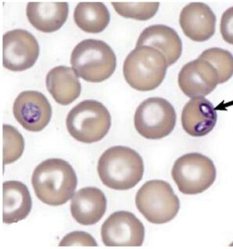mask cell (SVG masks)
Masks as SVG:
<instances>
[{"label": "cell", "mask_w": 233, "mask_h": 249, "mask_svg": "<svg viewBox=\"0 0 233 249\" xmlns=\"http://www.w3.org/2000/svg\"><path fill=\"white\" fill-rule=\"evenodd\" d=\"M107 199L102 190L85 187L74 194L71 204L72 217L83 226L97 223L107 210Z\"/></svg>", "instance_id": "cell-16"}, {"label": "cell", "mask_w": 233, "mask_h": 249, "mask_svg": "<svg viewBox=\"0 0 233 249\" xmlns=\"http://www.w3.org/2000/svg\"><path fill=\"white\" fill-rule=\"evenodd\" d=\"M213 161L198 153H187L174 162L171 171L173 180L181 193L195 195L210 188L216 179Z\"/></svg>", "instance_id": "cell-7"}, {"label": "cell", "mask_w": 233, "mask_h": 249, "mask_svg": "<svg viewBox=\"0 0 233 249\" xmlns=\"http://www.w3.org/2000/svg\"><path fill=\"white\" fill-rule=\"evenodd\" d=\"M32 208L29 189L18 181L2 184V222L16 223L27 218Z\"/></svg>", "instance_id": "cell-17"}, {"label": "cell", "mask_w": 233, "mask_h": 249, "mask_svg": "<svg viewBox=\"0 0 233 249\" xmlns=\"http://www.w3.org/2000/svg\"><path fill=\"white\" fill-rule=\"evenodd\" d=\"M66 125L74 139L90 144L105 137L111 126V117L101 102L85 100L70 111Z\"/></svg>", "instance_id": "cell-5"}, {"label": "cell", "mask_w": 233, "mask_h": 249, "mask_svg": "<svg viewBox=\"0 0 233 249\" xmlns=\"http://www.w3.org/2000/svg\"><path fill=\"white\" fill-rule=\"evenodd\" d=\"M97 171L99 178L108 188L130 190L142 180L143 160L134 149L118 145L102 154Z\"/></svg>", "instance_id": "cell-2"}, {"label": "cell", "mask_w": 233, "mask_h": 249, "mask_svg": "<svg viewBox=\"0 0 233 249\" xmlns=\"http://www.w3.org/2000/svg\"><path fill=\"white\" fill-rule=\"evenodd\" d=\"M230 246H233V242L231 244V245H230Z\"/></svg>", "instance_id": "cell-26"}, {"label": "cell", "mask_w": 233, "mask_h": 249, "mask_svg": "<svg viewBox=\"0 0 233 249\" xmlns=\"http://www.w3.org/2000/svg\"><path fill=\"white\" fill-rule=\"evenodd\" d=\"M31 183L37 197L50 206L63 205L74 196L78 178L68 162L58 158L46 160L33 172Z\"/></svg>", "instance_id": "cell-1"}, {"label": "cell", "mask_w": 233, "mask_h": 249, "mask_svg": "<svg viewBox=\"0 0 233 249\" xmlns=\"http://www.w3.org/2000/svg\"><path fill=\"white\" fill-rule=\"evenodd\" d=\"M13 112L16 121L28 131L38 132L49 124L52 107L44 94L35 90H25L16 98Z\"/></svg>", "instance_id": "cell-11"}, {"label": "cell", "mask_w": 233, "mask_h": 249, "mask_svg": "<svg viewBox=\"0 0 233 249\" xmlns=\"http://www.w3.org/2000/svg\"><path fill=\"white\" fill-rule=\"evenodd\" d=\"M148 46L159 50L169 66L175 63L183 53V43L176 31L164 25H151L144 29L136 47Z\"/></svg>", "instance_id": "cell-15"}, {"label": "cell", "mask_w": 233, "mask_h": 249, "mask_svg": "<svg viewBox=\"0 0 233 249\" xmlns=\"http://www.w3.org/2000/svg\"><path fill=\"white\" fill-rule=\"evenodd\" d=\"M136 131L147 139H163L170 135L176 124V112L169 101L150 98L140 105L134 117Z\"/></svg>", "instance_id": "cell-8"}, {"label": "cell", "mask_w": 233, "mask_h": 249, "mask_svg": "<svg viewBox=\"0 0 233 249\" xmlns=\"http://www.w3.org/2000/svg\"><path fill=\"white\" fill-rule=\"evenodd\" d=\"M169 65L162 53L148 46L136 47L124 60L123 74L135 90L150 91L162 84Z\"/></svg>", "instance_id": "cell-3"}, {"label": "cell", "mask_w": 233, "mask_h": 249, "mask_svg": "<svg viewBox=\"0 0 233 249\" xmlns=\"http://www.w3.org/2000/svg\"><path fill=\"white\" fill-rule=\"evenodd\" d=\"M185 35L195 42H204L215 33L216 16L203 2H192L185 6L179 17Z\"/></svg>", "instance_id": "cell-13"}, {"label": "cell", "mask_w": 233, "mask_h": 249, "mask_svg": "<svg viewBox=\"0 0 233 249\" xmlns=\"http://www.w3.org/2000/svg\"><path fill=\"white\" fill-rule=\"evenodd\" d=\"M60 246H97L96 241L93 237L89 233L81 232V231H75L72 233H68L63 237L62 241L60 242Z\"/></svg>", "instance_id": "cell-24"}, {"label": "cell", "mask_w": 233, "mask_h": 249, "mask_svg": "<svg viewBox=\"0 0 233 249\" xmlns=\"http://www.w3.org/2000/svg\"><path fill=\"white\" fill-rule=\"evenodd\" d=\"M68 16L67 2H30L27 17L35 29L43 33H53L64 25Z\"/></svg>", "instance_id": "cell-18"}, {"label": "cell", "mask_w": 233, "mask_h": 249, "mask_svg": "<svg viewBox=\"0 0 233 249\" xmlns=\"http://www.w3.org/2000/svg\"><path fill=\"white\" fill-rule=\"evenodd\" d=\"M39 56V45L28 31H9L2 37V65L11 71H25L32 67Z\"/></svg>", "instance_id": "cell-9"}, {"label": "cell", "mask_w": 233, "mask_h": 249, "mask_svg": "<svg viewBox=\"0 0 233 249\" xmlns=\"http://www.w3.org/2000/svg\"><path fill=\"white\" fill-rule=\"evenodd\" d=\"M220 30L224 40L233 45V6L225 10L222 15Z\"/></svg>", "instance_id": "cell-25"}, {"label": "cell", "mask_w": 233, "mask_h": 249, "mask_svg": "<svg viewBox=\"0 0 233 249\" xmlns=\"http://www.w3.org/2000/svg\"><path fill=\"white\" fill-rule=\"evenodd\" d=\"M48 91L58 104L67 106L75 102L81 94L78 76L73 69L57 66L48 72L46 80Z\"/></svg>", "instance_id": "cell-19"}, {"label": "cell", "mask_w": 233, "mask_h": 249, "mask_svg": "<svg viewBox=\"0 0 233 249\" xmlns=\"http://www.w3.org/2000/svg\"><path fill=\"white\" fill-rule=\"evenodd\" d=\"M217 120V112L214 105L203 97L192 98L182 112L183 129L193 137L208 135L215 128Z\"/></svg>", "instance_id": "cell-14"}, {"label": "cell", "mask_w": 233, "mask_h": 249, "mask_svg": "<svg viewBox=\"0 0 233 249\" xmlns=\"http://www.w3.org/2000/svg\"><path fill=\"white\" fill-rule=\"evenodd\" d=\"M209 61L217 70L219 84H224L233 76V55L229 51L221 48H210L199 56Z\"/></svg>", "instance_id": "cell-22"}, {"label": "cell", "mask_w": 233, "mask_h": 249, "mask_svg": "<svg viewBox=\"0 0 233 249\" xmlns=\"http://www.w3.org/2000/svg\"><path fill=\"white\" fill-rule=\"evenodd\" d=\"M118 15L127 18L146 20L152 18L158 11L157 2H112Z\"/></svg>", "instance_id": "cell-23"}, {"label": "cell", "mask_w": 233, "mask_h": 249, "mask_svg": "<svg viewBox=\"0 0 233 249\" xmlns=\"http://www.w3.org/2000/svg\"><path fill=\"white\" fill-rule=\"evenodd\" d=\"M25 141L22 135L10 125L2 127V161L3 164L14 163L22 156Z\"/></svg>", "instance_id": "cell-21"}, {"label": "cell", "mask_w": 233, "mask_h": 249, "mask_svg": "<svg viewBox=\"0 0 233 249\" xmlns=\"http://www.w3.org/2000/svg\"><path fill=\"white\" fill-rule=\"evenodd\" d=\"M101 237L104 245L109 247H139L143 244L145 228L134 214L120 211L104 222Z\"/></svg>", "instance_id": "cell-10"}, {"label": "cell", "mask_w": 233, "mask_h": 249, "mask_svg": "<svg viewBox=\"0 0 233 249\" xmlns=\"http://www.w3.org/2000/svg\"><path fill=\"white\" fill-rule=\"evenodd\" d=\"M178 81L179 88L186 96L204 98L219 84L218 72L212 64L198 57L183 66Z\"/></svg>", "instance_id": "cell-12"}, {"label": "cell", "mask_w": 233, "mask_h": 249, "mask_svg": "<svg viewBox=\"0 0 233 249\" xmlns=\"http://www.w3.org/2000/svg\"><path fill=\"white\" fill-rule=\"evenodd\" d=\"M136 205L146 220L164 224L175 218L180 209L179 199L170 184L151 180L143 184L136 196Z\"/></svg>", "instance_id": "cell-6"}, {"label": "cell", "mask_w": 233, "mask_h": 249, "mask_svg": "<svg viewBox=\"0 0 233 249\" xmlns=\"http://www.w3.org/2000/svg\"><path fill=\"white\" fill-rule=\"evenodd\" d=\"M71 63L78 77L91 83H100L113 75L117 59L108 43L90 39L81 41L74 48Z\"/></svg>", "instance_id": "cell-4"}, {"label": "cell", "mask_w": 233, "mask_h": 249, "mask_svg": "<svg viewBox=\"0 0 233 249\" xmlns=\"http://www.w3.org/2000/svg\"><path fill=\"white\" fill-rule=\"evenodd\" d=\"M74 19L85 33H101L109 23V13L100 2H81L75 7Z\"/></svg>", "instance_id": "cell-20"}]
</instances>
